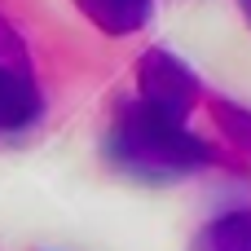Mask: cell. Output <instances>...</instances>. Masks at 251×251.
<instances>
[{
  "label": "cell",
  "instance_id": "cell-1",
  "mask_svg": "<svg viewBox=\"0 0 251 251\" xmlns=\"http://www.w3.org/2000/svg\"><path fill=\"white\" fill-rule=\"evenodd\" d=\"M35 110H40V88H35L26 44L13 31V22L0 18V132L26 128Z\"/></svg>",
  "mask_w": 251,
  "mask_h": 251
},
{
  "label": "cell",
  "instance_id": "cell-2",
  "mask_svg": "<svg viewBox=\"0 0 251 251\" xmlns=\"http://www.w3.org/2000/svg\"><path fill=\"white\" fill-rule=\"evenodd\" d=\"M141 88H146V97H150V106H154L159 115L176 119V115L185 110V97H190V75H185L172 57L150 53V57L141 62Z\"/></svg>",
  "mask_w": 251,
  "mask_h": 251
},
{
  "label": "cell",
  "instance_id": "cell-3",
  "mask_svg": "<svg viewBox=\"0 0 251 251\" xmlns=\"http://www.w3.org/2000/svg\"><path fill=\"white\" fill-rule=\"evenodd\" d=\"M101 31H110V35H128V31H137L141 22H146V13H150V0H75Z\"/></svg>",
  "mask_w": 251,
  "mask_h": 251
}]
</instances>
